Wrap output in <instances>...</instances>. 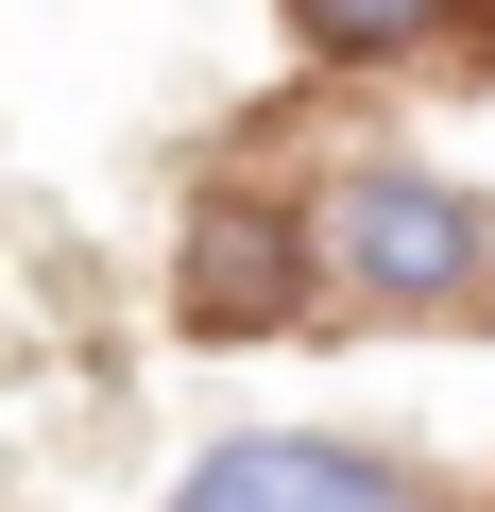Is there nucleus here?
Instances as JSON below:
<instances>
[{"label":"nucleus","mask_w":495,"mask_h":512,"mask_svg":"<svg viewBox=\"0 0 495 512\" xmlns=\"http://www.w3.org/2000/svg\"><path fill=\"white\" fill-rule=\"evenodd\" d=\"M274 18H291L325 69H393V52H427V35L461 18V0H274Z\"/></svg>","instance_id":"nucleus-4"},{"label":"nucleus","mask_w":495,"mask_h":512,"mask_svg":"<svg viewBox=\"0 0 495 512\" xmlns=\"http://www.w3.org/2000/svg\"><path fill=\"white\" fill-rule=\"evenodd\" d=\"M171 512H427V495L359 427H239V444H205L171 478Z\"/></svg>","instance_id":"nucleus-2"},{"label":"nucleus","mask_w":495,"mask_h":512,"mask_svg":"<svg viewBox=\"0 0 495 512\" xmlns=\"http://www.w3.org/2000/svg\"><path fill=\"white\" fill-rule=\"evenodd\" d=\"M308 256H325V291L410 308V325L495 308V205L444 188V171H410V154H342V171L308 188Z\"/></svg>","instance_id":"nucleus-1"},{"label":"nucleus","mask_w":495,"mask_h":512,"mask_svg":"<svg viewBox=\"0 0 495 512\" xmlns=\"http://www.w3.org/2000/svg\"><path fill=\"white\" fill-rule=\"evenodd\" d=\"M308 205H188V256H171V308L205 325V342H257V325H308Z\"/></svg>","instance_id":"nucleus-3"}]
</instances>
